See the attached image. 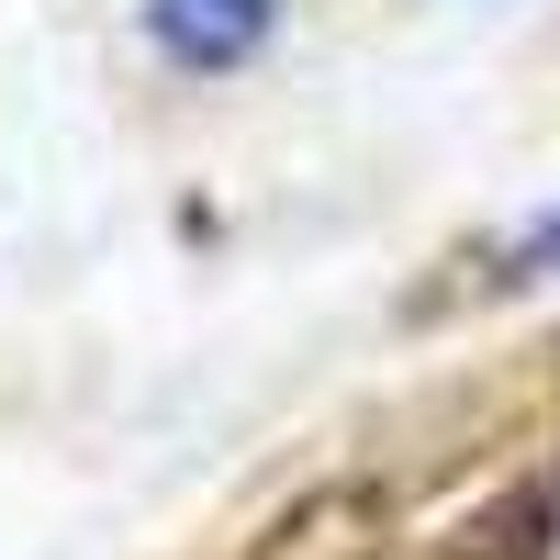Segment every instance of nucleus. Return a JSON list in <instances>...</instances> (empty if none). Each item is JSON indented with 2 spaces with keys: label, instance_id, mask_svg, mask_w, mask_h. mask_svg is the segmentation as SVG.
<instances>
[{
  "label": "nucleus",
  "instance_id": "f257e3e1",
  "mask_svg": "<svg viewBox=\"0 0 560 560\" xmlns=\"http://www.w3.org/2000/svg\"><path fill=\"white\" fill-rule=\"evenodd\" d=\"M280 23V0H147V34L168 68H247Z\"/></svg>",
  "mask_w": 560,
  "mask_h": 560
},
{
  "label": "nucleus",
  "instance_id": "f03ea898",
  "mask_svg": "<svg viewBox=\"0 0 560 560\" xmlns=\"http://www.w3.org/2000/svg\"><path fill=\"white\" fill-rule=\"evenodd\" d=\"M560 269V202L538 213V224H516V236H504V258H493V280H549Z\"/></svg>",
  "mask_w": 560,
  "mask_h": 560
}]
</instances>
